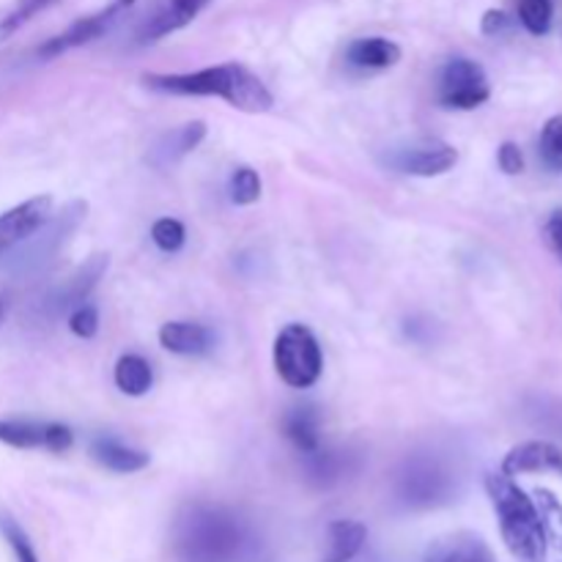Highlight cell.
<instances>
[{
  "mask_svg": "<svg viewBox=\"0 0 562 562\" xmlns=\"http://www.w3.org/2000/svg\"><path fill=\"white\" fill-rule=\"evenodd\" d=\"M173 549L187 562H241L250 558L256 541L234 510L198 503L176 519Z\"/></svg>",
  "mask_w": 562,
  "mask_h": 562,
  "instance_id": "6da1fadb",
  "label": "cell"
},
{
  "mask_svg": "<svg viewBox=\"0 0 562 562\" xmlns=\"http://www.w3.org/2000/svg\"><path fill=\"white\" fill-rule=\"evenodd\" d=\"M143 82L151 91L173 97H220L245 113H267L274 104L272 91L263 86L261 77L241 64L206 66L184 75H143Z\"/></svg>",
  "mask_w": 562,
  "mask_h": 562,
  "instance_id": "7a4b0ae2",
  "label": "cell"
},
{
  "mask_svg": "<svg viewBox=\"0 0 562 562\" xmlns=\"http://www.w3.org/2000/svg\"><path fill=\"white\" fill-rule=\"evenodd\" d=\"M486 492L510 554L521 562H547L549 538L536 499L521 492L514 477L505 475V472H494L486 477Z\"/></svg>",
  "mask_w": 562,
  "mask_h": 562,
  "instance_id": "3957f363",
  "label": "cell"
},
{
  "mask_svg": "<svg viewBox=\"0 0 562 562\" xmlns=\"http://www.w3.org/2000/svg\"><path fill=\"white\" fill-rule=\"evenodd\" d=\"M274 368L289 387L307 390L322 379L324 357L316 335L302 324H289L274 340Z\"/></svg>",
  "mask_w": 562,
  "mask_h": 562,
  "instance_id": "277c9868",
  "label": "cell"
},
{
  "mask_svg": "<svg viewBox=\"0 0 562 562\" xmlns=\"http://www.w3.org/2000/svg\"><path fill=\"white\" fill-rule=\"evenodd\" d=\"M453 494V477L437 459L406 461L398 475V497L406 508H437Z\"/></svg>",
  "mask_w": 562,
  "mask_h": 562,
  "instance_id": "5b68a950",
  "label": "cell"
},
{
  "mask_svg": "<svg viewBox=\"0 0 562 562\" xmlns=\"http://www.w3.org/2000/svg\"><path fill=\"white\" fill-rule=\"evenodd\" d=\"M492 97V86L481 64L470 58H453L442 69L439 102L450 110H475Z\"/></svg>",
  "mask_w": 562,
  "mask_h": 562,
  "instance_id": "8992f818",
  "label": "cell"
},
{
  "mask_svg": "<svg viewBox=\"0 0 562 562\" xmlns=\"http://www.w3.org/2000/svg\"><path fill=\"white\" fill-rule=\"evenodd\" d=\"M132 3H135V0H110L104 9L93 11V14H88V16H80V20L71 22L64 33L47 38V42L36 49V55L42 60H53V58H58V55L69 53V49L82 47V44H91L93 38H99L102 33H108L110 27H113V22L119 20V16L124 14Z\"/></svg>",
  "mask_w": 562,
  "mask_h": 562,
  "instance_id": "52a82bcc",
  "label": "cell"
},
{
  "mask_svg": "<svg viewBox=\"0 0 562 562\" xmlns=\"http://www.w3.org/2000/svg\"><path fill=\"white\" fill-rule=\"evenodd\" d=\"M456 162H459V151L445 140L412 143V146L395 148L387 157L390 168L401 170L406 176H420V179L448 173Z\"/></svg>",
  "mask_w": 562,
  "mask_h": 562,
  "instance_id": "ba28073f",
  "label": "cell"
},
{
  "mask_svg": "<svg viewBox=\"0 0 562 562\" xmlns=\"http://www.w3.org/2000/svg\"><path fill=\"white\" fill-rule=\"evenodd\" d=\"M0 442L20 450H49L66 453L75 445V434L60 423L36 420H0Z\"/></svg>",
  "mask_w": 562,
  "mask_h": 562,
  "instance_id": "9c48e42d",
  "label": "cell"
},
{
  "mask_svg": "<svg viewBox=\"0 0 562 562\" xmlns=\"http://www.w3.org/2000/svg\"><path fill=\"white\" fill-rule=\"evenodd\" d=\"M53 220V198L36 195L0 214V256L31 239Z\"/></svg>",
  "mask_w": 562,
  "mask_h": 562,
  "instance_id": "30bf717a",
  "label": "cell"
},
{
  "mask_svg": "<svg viewBox=\"0 0 562 562\" xmlns=\"http://www.w3.org/2000/svg\"><path fill=\"white\" fill-rule=\"evenodd\" d=\"M206 5L209 0H157L154 9L146 14V20L137 25L135 44L146 47V44H154L159 42V38L170 36V33L181 31V27L190 25Z\"/></svg>",
  "mask_w": 562,
  "mask_h": 562,
  "instance_id": "8fae6325",
  "label": "cell"
},
{
  "mask_svg": "<svg viewBox=\"0 0 562 562\" xmlns=\"http://www.w3.org/2000/svg\"><path fill=\"white\" fill-rule=\"evenodd\" d=\"M503 472L510 477L530 475V472L562 475V450L554 448L552 442H541V439L521 442L503 459Z\"/></svg>",
  "mask_w": 562,
  "mask_h": 562,
  "instance_id": "7c38bea8",
  "label": "cell"
},
{
  "mask_svg": "<svg viewBox=\"0 0 562 562\" xmlns=\"http://www.w3.org/2000/svg\"><path fill=\"white\" fill-rule=\"evenodd\" d=\"M108 272V256H91L69 280L60 283V289L55 291L49 307L53 313H66L71 307H80L86 302V296L97 289V283L102 280V274Z\"/></svg>",
  "mask_w": 562,
  "mask_h": 562,
  "instance_id": "4fadbf2b",
  "label": "cell"
},
{
  "mask_svg": "<svg viewBox=\"0 0 562 562\" xmlns=\"http://www.w3.org/2000/svg\"><path fill=\"white\" fill-rule=\"evenodd\" d=\"M426 562H497V558L475 532H450L428 547Z\"/></svg>",
  "mask_w": 562,
  "mask_h": 562,
  "instance_id": "5bb4252c",
  "label": "cell"
},
{
  "mask_svg": "<svg viewBox=\"0 0 562 562\" xmlns=\"http://www.w3.org/2000/svg\"><path fill=\"white\" fill-rule=\"evenodd\" d=\"M159 344H162V349H168L170 355L201 357L206 355V351H212L214 335L212 329L203 327V324L168 322L159 329Z\"/></svg>",
  "mask_w": 562,
  "mask_h": 562,
  "instance_id": "9a60e30c",
  "label": "cell"
},
{
  "mask_svg": "<svg viewBox=\"0 0 562 562\" xmlns=\"http://www.w3.org/2000/svg\"><path fill=\"white\" fill-rule=\"evenodd\" d=\"M91 459L99 467L110 472H119V475H132V472H140L148 467V453L143 450L130 448V445L119 442L115 437H97L91 442Z\"/></svg>",
  "mask_w": 562,
  "mask_h": 562,
  "instance_id": "2e32d148",
  "label": "cell"
},
{
  "mask_svg": "<svg viewBox=\"0 0 562 562\" xmlns=\"http://www.w3.org/2000/svg\"><path fill=\"white\" fill-rule=\"evenodd\" d=\"M346 60L357 69H390L401 60V47L384 36L355 38L346 49Z\"/></svg>",
  "mask_w": 562,
  "mask_h": 562,
  "instance_id": "e0dca14e",
  "label": "cell"
},
{
  "mask_svg": "<svg viewBox=\"0 0 562 562\" xmlns=\"http://www.w3.org/2000/svg\"><path fill=\"white\" fill-rule=\"evenodd\" d=\"M203 137H206V124H203V121H190V124L168 132V135L154 146L151 162L157 165V168H165V165L170 162H179L181 157H187V154L195 151V148L201 146Z\"/></svg>",
  "mask_w": 562,
  "mask_h": 562,
  "instance_id": "ac0fdd59",
  "label": "cell"
},
{
  "mask_svg": "<svg viewBox=\"0 0 562 562\" xmlns=\"http://www.w3.org/2000/svg\"><path fill=\"white\" fill-rule=\"evenodd\" d=\"M368 530L366 525L355 519H338L327 530V552L322 562H351L366 547Z\"/></svg>",
  "mask_w": 562,
  "mask_h": 562,
  "instance_id": "d6986e66",
  "label": "cell"
},
{
  "mask_svg": "<svg viewBox=\"0 0 562 562\" xmlns=\"http://www.w3.org/2000/svg\"><path fill=\"white\" fill-rule=\"evenodd\" d=\"M283 431L300 453H313L322 448V428H318V415L313 406H294L285 412Z\"/></svg>",
  "mask_w": 562,
  "mask_h": 562,
  "instance_id": "ffe728a7",
  "label": "cell"
},
{
  "mask_svg": "<svg viewBox=\"0 0 562 562\" xmlns=\"http://www.w3.org/2000/svg\"><path fill=\"white\" fill-rule=\"evenodd\" d=\"M154 371L140 355H124L115 362V384L126 395H146L151 390Z\"/></svg>",
  "mask_w": 562,
  "mask_h": 562,
  "instance_id": "44dd1931",
  "label": "cell"
},
{
  "mask_svg": "<svg viewBox=\"0 0 562 562\" xmlns=\"http://www.w3.org/2000/svg\"><path fill=\"white\" fill-rule=\"evenodd\" d=\"M307 459V475L311 481L322 483V486H329V483L338 481L344 475V456L329 453V450H313V453H305Z\"/></svg>",
  "mask_w": 562,
  "mask_h": 562,
  "instance_id": "7402d4cb",
  "label": "cell"
},
{
  "mask_svg": "<svg viewBox=\"0 0 562 562\" xmlns=\"http://www.w3.org/2000/svg\"><path fill=\"white\" fill-rule=\"evenodd\" d=\"M538 151H541L543 165L549 170H562V115H554L543 124L541 140H538Z\"/></svg>",
  "mask_w": 562,
  "mask_h": 562,
  "instance_id": "603a6c76",
  "label": "cell"
},
{
  "mask_svg": "<svg viewBox=\"0 0 562 562\" xmlns=\"http://www.w3.org/2000/svg\"><path fill=\"white\" fill-rule=\"evenodd\" d=\"M552 0H519V20L532 36H543L552 27Z\"/></svg>",
  "mask_w": 562,
  "mask_h": 562,
  "instance_id": "cb8c5ba5",
  "label": "cell"
},
{
  "mask_svg": "<svg viewBox=\"0 0 562 562\" xmlns=\"http://www.w3.org/2000/svg\"><path fill=\"white\" fill-rule=\"evenodd\" d=\"M536 505H538V514H541L543 521V530H547L549 543L562 549V505L558 503V497L549 492H536Z\"/></svg>",
  "mask_w": 562,
  "mask_h": 562,
  "instance_id": "d4e9b609",
  "label": "cell"
},
{
  "mask_svg": "<svg viewBox=\"0 0 562 562\" xmlns=\"http://www.w3.org/2000/svg\"><path fill=\"white\" fill-rule=\"evenodd\" d=\"M261 198V176L252 168H236L231 176V201L236 206H250Z\"/></svg>",
  "mask_w": 562,
  "mask_h": 562,
  "instance_id": "484cf974",
  "label": "cell"
},
{
  "mask_svg": "<svg viewBox=\"0 0 562 562\" xmlns=\"http://www.w3.org/2000/svg\"><path fill=\"white\" fill-rule=\"evenodd\" d=\"M0 532H3L5 543H9L11 552H14L16 562H38L31 538L25 536V530H22V527L16 525L9 514H0Z\"/></svg>",
  "mask_w": 562,
  "mask_h": 562,
  "instance_id": "4316f807",
  "label": "cell"
},
{
  "mask_svg": "<svg viewBox=\"0 0 562 562\" xmlns=\"http://www.w3.org/2000/svg\"><path fill=\"white\" fill-rule=\"evenodd\" d=\"M151 239H154V245L159 247V250L176 252V250H181V247H184L187 231H184V225L179 223V220L162 217V220H157V223L151 225Z\"/></svg>",
  "mask_w": 562,
  "mask_h": 562,
  "instance_id": "83f0119b",
  "label": "cell"
},
{
  "mask_svg": "<svg viewBox=\"0 0 562 562\" xmlns=\"http://www.w3.org/2000/svg\"><path fill=\"white\" fill-rule=\"evenodd\" d=\"M69 327L77 338H93L99 333V311L93 305L75 307L69 316Z\"/></svg>",
  "mask_w": 562,
  "mask_h": 562,
  "instance_id": "f1b7e54d",
  "label": "cell"
},
{
  "mask_svg": "<svg viewBox=\"0 0 562 562\" xmlns=\"http://www.w3.org/2000/svg\"><path fill=\"white\" fill-rule=\"evenodd\" d=\"M497 162L505 173L516 176L525 170V154H521V148L516 146V143H503V146H499V154H497Z\"/></svg>",
  "mask_w": 562,
  "mask_h": 562,
  "instance_id": "f546056e",
  "label": "cell"
},
{
  "mask_svg": "<svg viewBox=\"0 0 562 562\" xmlns=\"http://www.w3.org/2000/svg\"><path fill=\"white\" fill-rule=\"evenodd\" d=\"M22 25H25V22H22V16L16 14L14 5H5V9H0V44H3L5 38L14 36Z\"/></svg>",
  "mask_w": 562,
  "mask_h": 562,
  "instance_id": "4dcf8cb0",
  "label": "cell"
},
{
  "mask_svg": "<svg viewBox=\"0 0 562 562\" xmlns=\"http://www.w3.org/2000/svg\"><path fill=\"white\" fill-rule=\"evenodd\" d=\"M543 236H547L549 247H552L554 256L562 261V212H554L552 217H549L547 228H543Z\"/></svg>",
  "mask_w": 562,
  "mask_h": 562,
  "instance_id": "1f68e13d",
  "label": "cell"
},
{
  "mask_svg": "<svg viewBox=\"0 0 562 562\" xmlns=\"http://www.w3.org/2000/svg\"><path fill=\"white\" fill-rule=\"evenodd\" d=\"M508 27H510V20L505 11L492 9L483 14V33H486V36H499V33H505Z\"/></svg>",
  "mask_w": 562,
  "mask_h": 562,
  "instance_id": "d6a6232c",
  "label": "cell"
},
{
  "mask_svg": "<svg viewBox=\"0 0 562 562\" xmlns=\"http://www.w3.org/2000/svg\"><path fill=\"white\" fill-rule=\"evenodd\" d=\"M58 3V0H14V9H16V14L22 16V22H31L33 16L36 14H42L44 9H49V5H55Z\"/></svg>",
  "mask_w": 562,
  "mask_h": 562,
  "instance_id": "836d02e7",
  "label": "cell"
},
{
  "mask_svg": "<svg viewBox=\"0 0 562 562\" xmlns=\"http://www.w3.org/2000/svg\"><path fill=\"white\" fill-rule=\"evenodd\" d=\"M5 305H9V302H5V296H0V322H3V316H5Z\"/></svg>",
  "mask_w": 562,
  "mask_h": 562,
  "instance_id": "e575fe53",
  "label": "cell"
}]
</instances>
